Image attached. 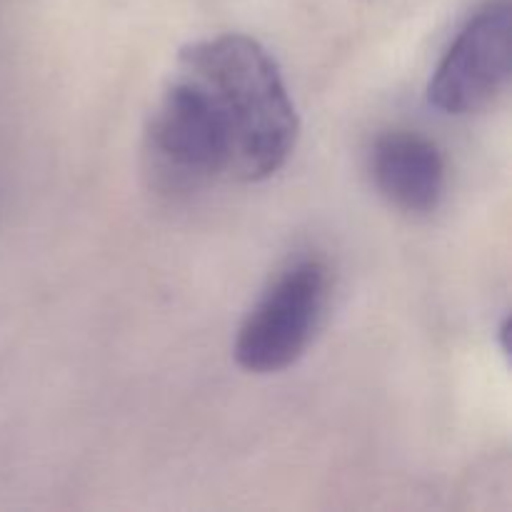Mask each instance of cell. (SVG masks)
Instances as JSON below:
<instances>
[{
  "label": "cell",
  "mask_w": 512,
  "mask_h": 512,
  "mask_svg": "<svg viewBox=\"0 0 512 512\" xmlns=\"http://www.w3.org/2000/svg\"><path fill=\"white\" fill-rule=\"evenodd\" d=\"M180 68L208 88L228 123L235 180H265L288 163L298 140V115L278 63L258 40H200L180 53Z\"/></svg>",
  "instance_id": "cell-1"
},
{
  "label": "cell",
  "mask_w": 512,
  "mask_h": 512,
  "mask_svg": "<svg viewBox=\"0 0 512 512\" xmlns=\"http://www.w3.org/2000/svg\"><path fill=\"white\" fill-rule=\"evenodd\" d=\"M328 285L320 260L290 265L240 325L233 350L240 368L265 375L298 363L323 318Z\"/></svg>",
  "instance_id": "cell-2"
},
{
  "label": "cell",
  "mask_w": 512,
  "mask_h": 512,
  "mask_svg": "<svg viewBox=\"0 0 512 512\" xmlns=\"http://www.w3.org/2000/svg\"><path fill=\"white\" fill-rule=\"evenodd\" d=\"M153 150L175 173L190 178H233V138L228 123L195 75L180 68L160 98L150 125Z\"/></svg>",
  "instance_id": "cell-4"
},
{
  "label": "cell",
  "mask_w": 512,
  "mask_h": 512,
  "mask_svg": "<svg viewBox=\"0 0 512 512\" xmlns=\"http://www.w3.org/2000/svg\"><path fill=\"white\" fill-rule=\"evenodd\" d=\"M375 188L405 213H430L445 193V160L433 140L393 130L375 140L370 155Z\"/></svg>",
  "instance_id": "cell-5"
},
{
  "label": "cell",
  "mask_w": 512,
  "mask_h": 512,
  "mask_svg": "<svg viewBox=\"0 0 512 512\" xmlns=\"http://www.w3.org/2000/svg\"><path fill=\"white\" fill-rule=\"evenodd\" d=\"M512 10L495 0L473 15L443 55L428 85V100L448 115L478 113L510 83Z\"/></svg>",
  "instance_id": "cell-3"
}]
</instances>
